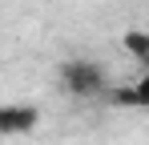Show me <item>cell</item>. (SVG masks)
Wrapping results in <instances>:
<instances>
[{
    "instance_id": "1",
    "label": "cell",
    "mask_w": 149,
    "mask_h": 145,
    "mask_svg": "<svg viewBox=\"0 0 149 145\" xmlns=\"http://www.w3.org/2000/svg\"><path fill=\"white\" fill-rule=\"evenodd\" d=\"M61 81H65V89L73 97H101V93H109V77H105V69H101L97 61H69L61 69Z\"/></svg>"
},
{
    "instance_id": "2",
    "label": "cell",
    "mask_w": 149,
    "mask_h": 145,
    "mask_svg": "<svg viewBox=\"0 0 149 145\" xmlns=\"http://www.w3.org/2000/svg\"><path fill=\"white\" fill-rule=\"evenodd\" d=\"M40 125L36 105H0V137H24Z\"/></svg>"
},
{
    "instance_id": "3",
    "label": "cell",
    "mask_w": 149,
    "mask_h": 145,
    "mask_svg": "<svg viewBox=\"0 0 149 145\" xmlns=\"http://www.w3.org/2000/svg\"><path fill=\"white\" fill-rule=\"evenodd\" d=\"M109 101L113 105H129V109H145L149 105V85L141 81L137 89H109Z\"/></svg>"
},
{
    "instance_id": "4",
    "label": "cell",
    "mask_w": 149,
    "mask_h": 145,
    "mask_svg": "<svg viewBox=\"0 0 149 145\" xmlns=\"http://www.w3.org/2000/svg\"><path fill=\"white\" fill-rule=\"evenodd\" d=\"M125 48L137 56V61H149V36L141 28H133V32H125Z\"/></svg>"
}]
</instances>
